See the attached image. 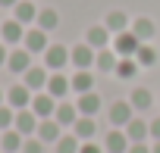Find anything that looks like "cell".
I'll list each match as a JSON object with an SVG mask.
<instances>
[{
	"instance_id": "1",
	"label": "cell",
	"mask_w": 160,
	"mask_h": 153,
	"mask_svg": "<svg viewBox=\"0 0 160 153\" xmlns=\"http://www.w3.org/2000/svg\"><path fill=\"white\" fill-rule=\"evenodd\" d=\"M69 63H72L69 47H63V44H50V47L44 50V66H47L50 72H63Z\"/></svg>"
},
{
	"instance_id": "2",
	"label": "cell",
	"mask_w": 160,
	"mask_h": 153,
	"mask_svg": "<svg viewBox=\"0 0 160 153\" xmlns=\"http://www.w3.org/2000/svg\"><path fill=\"white\" fill-rule=\"evenodd\" d=\"M25 25L22 22H16V19H7V22H0V41H3L7 47H22V41H25Z\"/></svg>"
},
{
	"instance_id": "3",
	"label": "cell",
	"mask_w": 160,
	"mask_h": 153,
	"mask_svg": "<svg viewBox=\"0 0 160 153\" xmlns=\"http://www.w3.org/2000/svg\"><path fill=\"white\" fill-rule=\"evenodd\" d=\"M107 116H110V125H113V128H126V125L135 119V109H132L129 100H113L110 109H107Z\"/></svg>"
},
{
	"instance_id": "4",
	"label": "cell",
	"mask_w": 160,
	"mask_h": 153,
	"mask_svg": "<svg viewBox=\"0 0 160 153\" xmlns=\"http://www.w3.org/2000/svg\"><path fill=\"white\" fill-rule=\"evenodd\" d=\"M47 78H50V69H47V66H32V69L22 75V85H25L28 91L41 94V91H47Z\"/></svg>"
},
{
	"instance_id": "5",
	"label": "cell",
	"mask_w": 160,
	"mask_h": 153,
	"mask_svg": "<svg viewBox=\"0 0 160 153\" xmlns=\"http://www.w3.org/2000/svg\"><path fill=\"white\" fill-rule=\"evenodd\" d=\"M35 56L25 50V47H10V59H7V69L10 72H16V75H25L35 63H32Z\"/></svg>"
},
{
	"instance_id": "6",
	"label": "cell",
	"mask_w": 160,
	"mask_h": 153,
	"mask_svg": "<svg viewBox=\"0 0 160 153\" xmlns=\"http://www.w3.org/2000/svg\"><path fill=\"white\" fill-rule=\"evenodd\" d=\"M57 103H60V100H53L47 91H41V94H35V97H32V106H28V109H32L38 119H53Z\"/></svg>"
},
{
	"instance_id": "7",
	"label": "cell",
	"mask_w": 160,
	"mask_h": 153,
	"mask_svg": "<svg viewBox=\"0 0 160 153\" xmlns=\"http://www.w3.org/2000/svg\"><path fill=\"white\" fill-rule=\"evenodd\" d=\"M72 91V78L63 72H50V78H47V94L53 100H66V94Z\"/></svg>"
},
{
	"instance_id": "8",
	"label": "cell",
	"mask_w": 160,
	"mask_h": 153,
	"mask_svg": "<svg viewBox=\"0 0 160 153\" xmlns=\"http://www.w3.org/2000/svg\"><path fill=\"white\" fill-rule=\"evenodd\" d=\"M22 47H25L32 56H35V53H44V50L50 47V41H47V31H44V28H38V25H35V28H28V31H25V41H22Z\"/></svg>"
},
{
	"instance_id": "9",
	"label": "cell",
	"mask_w": 160,
	"mask_h": 153,
	"mask_svg": "<svg viewBox=\"0 0 160 153\" xmlns=\"http://www.w3.org/2000/svg\"><path fill=\"white\" fill-rule=\"evenodd\" d=\"M32 97H35V91H28L25 85H13V88L7 91V106H13L16 113H19V109H28V106H32Z\"/></svg>"
},
{
	"instance_id": "10",
	"label": "cell",
	"mask_w": 160,
	"mask_h": 153,
	"mask_svg": "<svg viewBox=\"0 0 160 153\" xmlns=\"http://www.w3.org/2000/svg\"><path fill=\"white\" fill-rule=\"evenodd\" d=\"M69 56H72V66H75V69H94L98 50L88 47V44H75V47L69 50Z\"/></svg>"
},
{
	"instance_id": "11",
	"label": "cell",
	"mask_w": 160,
	"mask_h": 153,
	"mask_svg": "<svg viewBox=\"0 0 160 153\" xmlns=\"http://www.w3.org/2000/svg\"><path fill=\"white\" fill-rule=\"evenodd\" d=\"M38 116L32 113V109H19L16 113V122H13V128L22 134V137H35V131H38Z\"/></svg>"
},
{
	"instance_id": "12",
	"label": "cell",
	"mask_w": 160,
	"mask_h": 153,
	"mask_svg": "<svg viewBox=\"0 0 160 153\" xmlns=\"http://www.w3.org/2000/svg\"><path fill=\"white\" fill-rule=\"evenodd\" d=\"M110 31H107V25L101 22V25H88V31H85V44L88 47H94V50H104V47H110Z\"/></svg>"
},
{
	"instance_id": "13",
	"label": "cell",
	"mask_w": 160,
	"mask_h": 153,
	"mask_svg": "<svg viewBox=\"0 0 160 153\" xmlns=\"http://www.w3.org/2000/svg\"><path fill=\"white\" fill-rule=\"evenodd\" d=\"M138 47H141V41H138L132 31L113 35V50H116L119 56H135V53H138Z\"/></svg>"
},
{
	"instance_id": "14",
	"label": "cell",
	"mask_w": 160,
	"mask_h": 153,
	"mask_svg": "<svg viewBox=\"0 0 160 153\" xmlns=\"http://www.w3.org/2000/svg\"><path fill=\"white\" fill-rule=\"evenodd\" d=\"M35 137H41L44 144H57V141L63 137V125H60L57 119H41V122H38Z\"/></svg>"
},
{
	"instance_id": "15",
	"label": "cell",
	"mask_w": 160,
	"mask_h": 153,
	"mask_svg": "<svg viewBox=\"0 0 160 153\" xmlns=\"http://www.w3.org/2000/svg\"><path fill=\"white\" fill-rule=\"evenodd\" d=\"M129 147H132V141L126 137L122 128H110V134L104 137V150L107 153H129Z\"/></svg>"
},
{
	"instance_id": "16",
	"label": "cell",
	"mask_w": 160,
	"mask_h": 153,
	"mask_svg": "<svg viewBox=\"0 0 160 153\" xmlns=\"http://www.w3.org/2000/svg\"><path fill=\"white\" fill-rule=\"evenodd\" d=\"M122 131H126V137H129L132 144H144V141L151 137V122H144V119H138V116H135Z\"/></svg>"
},
{
	"instance_id": "17",
	"label": "cell",
	"mask_w": 160,
	"mask_h": 153,
	"mask_svg": "<svg viewBox=\"0 0 160 153\" xmlns=\"http://www.w3.org/2000/svg\"><path fill=\"white\" fill-rule=\"evenodd\" d=\"M13 19L22 22L25 28H28L32 22H38V7H35V0H19V3L13 7Z\"/></svg>"
},
{
	"instance_id": "18",
	"label": "cell",
	"mask_w": 160,
	"mask_h": 153,
	"mask_svg": "<svg viewBox=\"0 0 160 153\" xmlns=\"http://www.w3.org/2000/svg\"><path fill=\"white\" fill-rule=\"evenodd\" d=\"M104 25H107V31H110V35H122V31H129L132 19H129L122 10H110V13L104 16Z\"/></svg>"
},
{
	"instance_id": "19",
	"label": "cell",
	"mask_w": 160,
	"mask_h": 153,
	"mask_svg": "<svg viewBox=\"0 0 160 153\" xmlns=\"http://www.w3.org/2000/svg\"><path fill=\"white\" fill-rule=\"evenodd\" d=\"M129 31H132V35H135V38H138L141 44H148V41H151V38L157 35V25H154V22H151L148 16H138V19H132Z\"/></svg>"
},
{
	"instance_id": "20",
	"label": "cell",
	"mask_w": 160,
	"mask_h": 153,
	"mask_svg": "<svg viewBox=\"0 0 160 153\" xmlns=\"http://www.w3.org/2000/svg\"><path fill=\"white\" fill-rule=\"evenodd\" d=\"M53 119H57L63 128H72V125L78 122V106H75V103H69V100H60V103H57Z\"/></svg>"
},
{
	"instance_id": "21",
	"label": "cell",
	"mask_w": 160,
	"mask_h": 153,
	"mask_svg": "<svg viewBox=\"0 0 160 153\" xmlns=\"http://www.w3.org/2000/svg\"><path fill=\"white\" fill-rule=\"evenodd\" d=\"M75 106H78V116H91V119H94V116L101 113V106H104V103H101V97H98L94 91H88V94H78Z\"/></svg>"
},
{
	"instance_id": "22",
	"label": "cell",
	"mask_w": 160,
	"mask_h": 153,
	"mask_svg": "<svg viewBox=\"0 0 160 153\" xmlns=\"http://www.w3.org/2000/svg\"><path fill=\"white\" fill-rule=\"evenodd\" d=\"M72 134H75L78 141H94V134H98V122H94L91 116H78V122L72 125Z\"/></svg>"
},
{
	"instance_id": "23",
	"label": "cell",
	"mask_w": 160,
	"mask_h": 153,
	"mask_svg": "<svg viewBox=\"0 0 160 153\" xmlns=\"http://www.w3.org/2000/svg\"><path fill=\"white\" fill-rule=\"evenodd\" d=\"M72 91H75V94L94 91V75H91V69H75V75H72Z\"/></svg>"
},
{
	"instance_id": "24",
	"label": "cell",
	"mask_w": 160,
	"mask_h": 153,
	"mask_svg": "<svg viewBox=\"0 0 160 153\" xmlns=\"http://www.w3.org/2000/svg\"><path fill=\"white\" fill-rule=\"evenodd\" d=\"M22 144H25V137L16 128H10V131L0 134V150H3V153H22Z\"/></svg>"
},
{
	"instance_id": "25",
	"label": "cell",
	"mask_w": 160,
	"mask_h": 153,
	"mask_svg": "<svg viewBox=\"0 0 160 153\" xmlns=\"http://www.w3.org/2000/svg\"><path fill=\"white\" fill-rule=\"evenodd\" d=\"M116 63H119V53H116L113 47H104V50H98L94 69H101V72H116Z\"/></svg>"
},
{
	"instance_id": "26",
	"label": "cell",
	"mask_w": 160,
	"mask_h": 153,
	"mask_svg": "<svg viewBox=\"0 0 160 153\" xmlns=\"http://www.w3.org/2000/svg\"><path fill=\"white\" fill-rule=\"evenodd\" d=\"M129 103H132V109L144 113V109H151V106H154V94H151L148 88H135V91L129 94Z\"/></svg>"
},
{
	"instance_id": "27",
	"label": "cell",
	"mask_w": 160,
	"mask_h": 153,
	"mask_svg": "<svg viewBox=\"0 0 160 153\" xmlns=\"http://www.w3.org/2000/svg\"><path fill=\"white\" fill-rule=\"evenodd\" d=\"M138 69H141V66L135 63V56H119V63H116V72H113V75H116V78H126V81H129V78H135V75H138Z\"/></svg>"
},
{
	"instance_id": "28",
	"label": "cell",
	"mask_w": 160,
	"mask_h": 153,
	"mask_svg": "<svg viewBox=\"0 0 160 153\" xmlns=\"http://www.w3.org/2000/svg\"><path fill=\"white\" fill-rule=\"evenodd\" d=\"M35 25H38V28H44V31L50 35V31L60 25V16H57V10H50V7H47V10H38V22H35Z\"/></svg>"
},
{
	"instance_id": "29",
	"label": "cell",
	"mask_w": 160,
	"mask_h": 153,
	"mask_svg": "<svg viewBox=\"0 0 160 153\" xmlns=\"http://www.w3.org/2000/svg\"><path fill=\"white\" fill-rule=\"evenodd\" d=\"M135 63H138L141 69H151V66L157 63V50H154L151 44H141V47H138V53H135Z\"/></svg>"
},
{
	"instance_id": "30",
	"label": "cell",
	"mask_w": 160,
	"mask_h": 153,
	"mask_svg": "<svg viewBox=\"0 0 160 153\" xmlns=\"http://www.w3.org/2000/svg\"><path fill=\"white\" fill-rule=\"evenodd\" d=\"M78 147H82V141H78L75 134H63V137L53 144L57 153H78Z\"/></svg>"
},
{
	"instance_id": "31",
	"label": "cell",
	"mask_w": 160,
	"mask_h": 153,
	"mask_svg": "<svg viewBox=\"0 0 160 153\" xmlns=\"http://www.w3.org/2000/svg\"><path fill=\"white\" fill-rule=\"evenodd\" d=\"M13 122H16V109L3 103V106H0V131H10Z\"/></svg>"
},
{
	"instance_id": "32",
	"label": "cell",
	"mask_w": 160,
	"mask_h": 153,
	"mask_svg": "<svg viewBox=\"0 0 160 153\" xmlns=\"http://www.w3.org/2000/svg\"><path fill=\"white\" fill-rule=\"evenodd\" d=\"M22 153H44V141H41V137H25Z\"/></svg>"
},
{
	"instance_id": "33",
	"label": "cell",
	"mask_w": 160,
	"mask_h": 153,
	"mask_svg": "<svg viewBox=\"0 0 160 153\" xmlns=\"http://www.w3.org/2000/svg\"><path fill=\"white\" fill-rule=\"evenodd\" d=\"M78 153H107L101 144H94V141H82V147H78Z\"/></svg>"
},
{
	"instance_id": "34",
	"label": "cell",
	"mask_w": 160,
	"mask_h": 153,
	"mask_svg": "<svg viewBox=\"0 0 160 153\" xmlns=\"http://www.w3.org/2000/svg\"><path fill=\"white\" fill-rule=\"evenodd\" d=\"M151 141H160V116L151 119Z\"/></svg>"
},
{
	"instance_id": "35",
	"label": "cell",
	"mask_w": 160,
	"mask_h": 153,
	"mask_svg": "<svg viewBox=\"0 0 160 153\" xmlns=\"http://www.w3.org/2000/svg\"><path fill=\"white\" fill-rule=\"evenodd\" d=\"M129 153H151V144H148V141H144V144H132Z\"/></svg>"
},
{
	"instance_id": "36",
	"label": "cell",
	"mask_w": 160,
	"mask_h": 153,
	"mask_svg": "<svg viewBox=\"0 0 160 153\" xmlns=\"http://www.w3.org/2000/svg\"><path fill=\"white\" fill-rule=\"evenodd\" d=\"M7 59H10V47L0 41V66H7Z\"/></svg>"
},
{
	"instance_id": "37",
	"label": "cell",
	"mask_w": 160,
	"mask_h": 153,
	"mask_svg": "<svg viewBox=\"0 0 160 153\" xmlns=\"http://www.w3.org/2000/svg\"><path fill=\"white\" fill-rule=\"evenodd\" d=\"M16 3H19V0H0V7H7V10H13Z\"/></svg>"
},
{
	"instance_id": "38",
	"label": "cell",
	"mask_w": 160,
	"mask_h": 153,
	"mask_svg": "<svg viewBox=\"0 0 160 153\" xmlns=\"http://www.w3.org/2000/svg\"><path fill=\"white\" fill-rule=\"evenodd\" d=\"M151 153H160V141H154V144H151Z\"/></svg>"
},
{
	"instance_id": "39",
	"label": "cell",
	"mask_w": 160,
	"mask_h": 153,
	"mask_svg": "<svg viewBox=\"0 0 160 153\" xmlns=\"http://www.w3.org/2000/svg\"><path fill=\"white\" fill-rule=\"evenodd\" d=\"M7 103V91H0V106H3Z\"/></svg>"
},
{
	"instance_id": "40",
	"label": "cell",
	"mask_w": 160,
	"mask_h": 153,
	"mask_svg": "<svg viewBox=\"0 0 160 153\" xmlns=\"http://www.w3.org/2000/svg\"><path fill=\"white\" fill-rule=\"evenodd\" d=\"M157 103H160V97H157Z\"/></svg>"
},
{
	"instance_id": "41",
	"label": "cell",
	"mask_w": 160,
	"mask_h": 153,
	"mask_svg": "<svg viewBox=\"0 0 160 153\" xmlns=\"http://www.w3.org/2000/svg\"><path fill=\"white\" fill-rule=\"evenodd\" d=\"M0 134H3V131H0Z\"/></svg>"
},
{
	"instance_id": "42",
	"label": "cell",
	"mask_w": 160,
	"mask_h": 153,
	"mask_svg": "<svg viewBox=\"0 0 160 153\" xmlns=\"http://www.w3.org/2000/svg\"><path fill=\"white\" fill-rule=\"evenodd\" d=\"M0 153H3V150H0Z\"/></svg>"
}]
</instances>
